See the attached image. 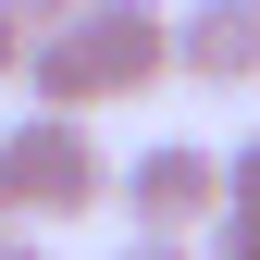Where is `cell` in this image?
<instances>
[{"instance_id":"3","label":"cell","mask_w":260,"mask_h":260,"mask_svg":"<svg viewBox=\"0 0 260 260\" xmlns=\"http://www.w3.org/2000/svg\"><path fill=\"white\" fill-rule=\"evenodd\" d=\"M112 211H137L124 236H199L223 211V149L199 137H149L137 161H112Z\"/></svg>"},{"instance_id":"10","label":"cell","mask_w":260,"mask_h":260,"mask_svg":"<svg viewBox=\"0 0 260 260\" xmlns=\"http://www.w3.org/2000/svg\"><path fill=\"white\" fill-rule=\"evenodd\" d=\"M0 260H50V248H38V236H25V223H0Z\"/></svg>"},{"instance_id":"6","label":"cell","mask_w":260,"mask_h":260,"mask_svg":"<svg viewBox=\"0 0 260 260\" xmlns=\"http://www.w3.org/2000/svg\"><path fill=\"white\" fill-rule=\"evenodd\" d=\"M223 211H260V137H236V161H223Z\"/></svg>"},{"instance_id":"7","label":"cell","mask_w":260,"mask_h":260,"mask_svg":"<svg viewBox=\"0 0 260 260\" xmlns=\"http://www.w3.org/2000/svg\"><path fill=\"white\" fill-rule=\"evenodd\" d=\"M0 13H13V25H25V38H50V25H75V13H87V0H0Z\"/></svg>"},{"instance_id":"8","label":"cell","mask_w":260,"mask_h":260,"mask_svg":"<svg viewBox=\"0 0 260 260\" xmlns=\"http://www.w3.org/2000/svg\"><path fill=\"white\" fill-rule=\"evenodd\" d=\"M112 260H199V236H124Z\"/></svg>"},{"instance_id":"1","label":"cell","mask_w":260,"mask_h":260,"mask_svg":"<svg viewBox=\"0 0 260 260\" xmlns=\"http://www.w3.org/2000/svg\"><path fill=\"white\" fill-rule=\"evenodd\" d=\"M174 75V13L161 0H87L75 25H50V38H25V112H75L100 124V100H149V87Z\"/></svg>"},{"instance_id":"4","label":"cell","mask_w":260,"mask_h":260,"mask_svg":"<svg viewBox=\"0 0 260 260\" xmlns=\"http://www.w3.org/2000/svg\"><path fill=\"white\" fill-rule=\"evenodd\" d=\"M174 75L186 87H260V0H186L174 13Z\"/></svg>"},{"instance_id":"5","label":"cell","mask_w":260,"mask_h":260,"mask_svg":"<svg viewBox=\"0 0 260 260\" xmlns=\"http://www.w3.org/2000/svg\"><path fill=\"white\" fill-rule=\"evenodd\" d=\"M199 260H260V211H211L199 223Z\"/></svg>"},{"instance_id":"9","label":"cell","mask_w":260,"mask_h":260,"mask_svg":"<svg viewBox=\"0 0 260 260\" xmlns=\"http://www.w3.org/2000/svg\"><path fill=\"white\" fill-rule=\"evenodd\" d=\"M13 75H25V25L0 13V87H13Z\"/></svg>"},{"instance_id":"2","label":"cell","mask_w":260,"mask_h":260,"mask_svg":"<svg viewBox=\"0 0 260 260\" xmlns=\"http://www.w3.org/2000/svg\"><path fill=\"white\" fill-rule=\"evenodd\" d=\"M87 211H112V149H100V124L25 112L13 137H0V223L50 236V223H87Z\"/></svg>"}]
</instances>
